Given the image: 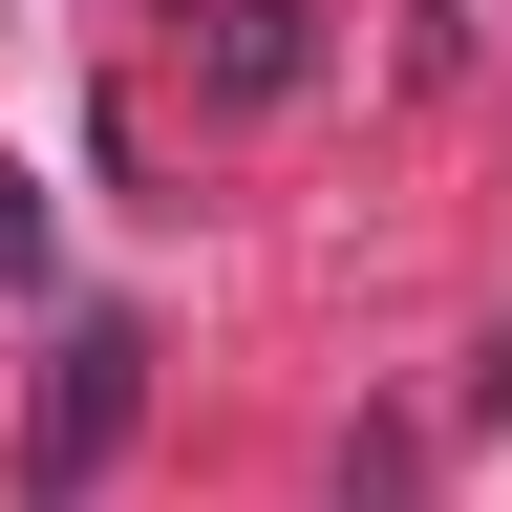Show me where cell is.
Listing matches in <instances>:
<instances>
[{
	"label": "cell",
	"instance_id": "2",
	"mask_svg": "<svg viewBox=\"0 0 512 512\" xmlns=\"http://www.w3.org/2000/svg\"><path fill=\"white\" fill-rule=\"evenodd\" d=\"M214 86H235V107H278V86H299V0H235V43H214Z\"/></svg>",
	"mask_w": 512,
	"mask_h": 512
},
{
	"label": "cell",
	"instance_id": "3",
	"mask_svg": "<svg viewBox=\"0 0 512 512\" xmlns=\"http://www.w3.org/2000/svg\"><path fill=\"white\" fill-rule=\"evenodd\" d=\"M0 278H43V192L22 171H0Z\"/></svg>",
	"mask_w": 512,
	"mask_h": 512
},
{
	"label": "cell",
	"instance_id": "1",
	"mask_svg": "<svg viewBox=\"0 0 512 512\" xmlns=\"http://www.w3.org/2000/svg\"><path fill=\"white\" fill-rule=\"evenodd\" d=\"M128 406H150V320H64V363H43V512H86L107 491V448H128Z\"/></svg>",
	"mask_w": 512,
	"mask_h": 512
}]
</instances>
